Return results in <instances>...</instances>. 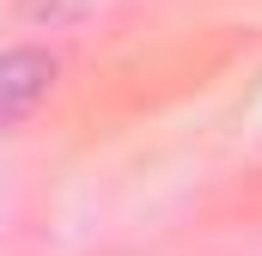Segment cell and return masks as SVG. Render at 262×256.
<instances>
[{
  "instance_id": "6da1fadb",
  "label": "cell",
  "mask_w": 262,
  "mask_h": 256,
  "mask_svg": "<svg viewBox=\"0 0 262 256\" xmlns=\"http://www.w3.org/2000/svg\"><path fill=\"white\" fill-rule=\"evenodd\" d=\"M55 92V55L49 49H6L0 55V128L25 122Z\"/></svg>"
}]
</instances>
